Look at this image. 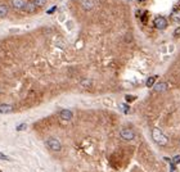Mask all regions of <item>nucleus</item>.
<instances>
[{"mask_svg": "<svg viewBox=\"0 0 180 172\" xmlns=\"http://www.w3.org/2000/svg\"><path fill=\"white\" fill-rule=\"evenodd\" d=\"M25 5H26L25 0H12V7L16 11H21V9L25 8Z\"/></svg>", "mask_w": 180, "mask_h": 172, "instance_id": "6e6552de", "label": "nucleus"}, {"mask_svg": "<svg viewBox=\"0 0 180 172\" xmlns=\"http://www.w3.org/2000/svg\"><path fill=\"white\" fill-rule=\"evenodd\" d=\"M0 159H2V161H9V162H11V161H12V157H9V155H7V154H4V153L0 152Z\"/></svg>", "mask_w": 180, "mask_h": 172, "instance_id": "dca6fc26", "label": "nucleus"}, {"mask_svg": "<svg viewBox=\"0 0 180 172\" xmlns=\"http://www.w3.org/2000/svg\"><path fill=\"white\" fill-rule=\"evenodd\" d=\"M152 139L154 143H157V144L161 146L167 145V143H169V137L165 135L159 128H153L152 130Z\"/></svg>", "mask_w": 180, "mask_h": 172, "instance_id": "f257e3e1", "label": "nucleus"}, {"mask_svg": "<svg viewBox=\"0 0 180 172\" xmlns=\"http://www.w3.org/2000/svg\"><path fill=\"white\" fill-rule=\"evenodd\" d=\"M156 76H152V77H149L147 80V82H145V85H147V88H152V86H154V82H156Z\"/></svg>", "mask_w": 180, "mask_h": 172, "instance_id": "ddd939ff", "label": "nucleus"}, {"mask_svg": "<svg viewBox=\"0 0 180 172\" xmlns=\"http://www.w3.org/2000/svg\"><path fill=\"white\" fill-rule=\"evenodd\" d=\"M174 36H175V37H178V36H180V27H178L176 30H175V32H174Z\"/></svg>", "mask_w": 180, "mask_h": 172, "instance_id": "aec40b11", "label": "nucleus"}, {"mask_svg": "<svg viewBox=\"0 0 180 172\" xmlns=\"http://www.w3.org/2000/svg\"><path fill=\"white\" fill-rule=\"evenodd\" d=\"M169 88V84L167 82H159V84H156L154 85V91H157V93H163V91H166Z\"/></svg>", "mask_w": 180, "mask_h": 172, "instance_id": "1a4fd4ad", "label": "nucleus"}, {"mask_svg": "<svg viewBox=\"0 0 180 172\" xmlns=\"http://www.w3.org/2000/svg\"><path fill=\"white\" fill-rule=\"evenodd\" d=\"M135 97H129V95H126V100H134Z\"/></svg>", "mask_w": 180, "mask_h": 172, "instance_id": "5701e85b", "label": "nucleus"}, {"mask_svg": "<svg viewBox=\"0 0 180 172\" xmlns=\"http://www.w3.org/2000/svg\"><path fill=\"white\" fill-rule=\"evenodd\" d=\"M120 135H121V137H122L124 140H126V141H131L135 137V132L131 130V128H122L121 130V132H120Z\"/></svg>", "mask_w": 180, "mask_h": 172, "instance_id": "7ed1b4c3", "label": "nucleus"}, {"mask_svg": "<svg viewBox=\"0 0 180 172\" xmlns=\"http://www.w3.org/2000/svg\"><path fill=\"white\" fill-rule=\"evenodd\" d=\"M45 143H46L48 148H49L52 152H59L61 148H62L61 141L58 140V139H55V137H49V139H48Z\"/></svg>", "mask_w": 180, "mask_h": 172, "instance_id": "f03ea898", "label": "nucleus"}, {"mask_svg": "<svg viewBox=\"0 0 180 172\" xmlns=\"http://www.w3.org/2000/svg\"><path fill=\"white\" fill-rule=\"evenodd\" d=\"M36 9H37V7L33 2H26V5H25V8H23V11H25L26 13H35Z\"/></svg>", "mask_w": 180, "mask_h": 172, "instance_id": "0eeeda50", "label": "nucleus"}, {"mask_svg": "<svg viewBox=\"0 0 180 172\" xmlns=\"http://www.w3.org/2000/svg\"><path fill=\"white\" fill-rule=\"evenodd\" d=\"M59 117L62 121H65V122H68L72 119V117H74V113H72L70 109H63V111L59 112Z\"/></svg>", "mask_w": 180, "mask_h": 172, "instance_id": "39448f33", "label": "nucleus"}, {"mask_svg": "<svg viewBox=\"0 0 180 172\" xmlns=\"http://www.w3.org/2000/svg\"><path fill=\"white\" fill-rule=\"evenodd\" d=\"M33 3L36 4V7L39 8V7H44L45 4L48 3V0H33Z\"/></svg>", "mask_w": 180, "mask_h": 172, "instance_id": "4468645a", "label": "nucleus"}, {"mask_svg": "<svg viewBox=\"0 0 180 172\" xmlns=\"http://www.w3.org/2000/svg\"><path fill=\"white\" fill-rule=\"evenodd\" d=\"M14 111V107L12 106V104H0V114H9L12 113Z\"/></svg>", "mask_w": 180, "mask_h": 172, "instance_id": "423d86ee", "label": "nucleus"}, {"mask_svg": "<svg viewBox=\"0 0 180 172\" xmlns=\"http://www.w3.org/2000/svg\"><path fill=\"white\" fill-rule=\"evenodd\" d=\"M120 108L122 109V112H124V113H129V111H130V107L128 106V104H121Z\"/></svg>", "mask_w": 180, "mask_h": 172, "instance_id": "f3484780", "label": "nucleus"}, {"mask_svg": "<svg viewBox=\"0 0 180 172\" xmlns=\"http://www.w3.org/2000/svg\"><path fill=\"white\" fill-rule=\"evenodd\" d=\"M81 5H82V8H84L85 11H90V9H93L94 3H93V0H82Z\"/></svg>", "mask_w": 180, "mask_h": 172, "instance_id": "9d476101", "label": "nucleus"}, {"mask_svg": "<svg viewBox=\"0 0 180 172\" xmlns=\"http://www.w3.org/2000/svg\"><path fill=\"white\" fill-rule=\"evenodd\" d=\"M171 21L174 23H180V11H176L171 14Z\"/></svg>", "mask_w": 180, "mask_h": 172, "instance_id": "9b49d317", "label": "nucleus"}, {"mask_svg": "<svg viewBox=\"0 0 180 172\" xmlns=\"http://www.w3.org/2000/svg\"><path fill=\"white\" fill-rule=\"evenodd\" d=\"M8 14V7L4 5V4H0V18L7 17Z\"/></svg>", "mask_w": 180, "mask_h": 172, "instance_id": "f8f14e48", "label": "nucleus"}, {"mask_svg": "<svg viewBox=\"0 0 180 172\" xmlns=\"http://www.w3.org/2000/svg\"><path fill=\"white\" fill-rule=\"evenodd\" d=\"M154 27L157 30H165L167 27V21L165 17H157L154 20Z\"/></svg>", "mask_w": 180, "mask_h": 172, "instance_id": "20e7f679", "label": "nucleus"}, {"mask_svg": "<svg viewBox=\"0 0 180 172\" xmlns=\"http://www.w3.org/2000/svg\"><path fill=\"white\" fill-rule=\"evenodd\" d=\"M55 9H57V7H53V8H50L49 11H48V14H53V12H54Z\"/></svg>", "mask_w": 180, "mask_h": 172, "instance_id": "4be33fe9", "label": "nucleus"}, {"mask_svg": "<svg viewBox=\"0 0 180 172\" xmlns=\"http://www.w3.org/2000/svg\"><path fill=\"white\" fill-rule=\"evenodd\" d=\"M170 172H178L176 168H175V164H171V166H170Z\"/></svg>", "mask_w": 180, "mask_h": 172, "instance_id": "412c9836", "label": "nucleus"}, {"mask_svg": "<svg viewBox=\"0 0 180 172\" xmlns=\"http://www.w3.org/2000/svg\"><path fill=\"white\" fill-rule=\"evenodd\" d=\"M80 85L82 86V88H89V86L91 85V81L90 80H82L80 82Z\"/></svg>", "mask_w": 180, "mask_h": 172, "instance_id": "2eb2a0df", "label": "nucleus"}, {"mask_svg": "<svg viewBox=\"0 0 180 172\" xmlns=\"http://www.w3.org/2000/svg\"><path fill=\"white\" fill-rule=\"evenodd\" d=\"M26 128H27L26 123H21V125L17 126V131H22V130H26Z\"/></svg>", "mask_w": 180, "mask_h": 172, "instance_id": "6ab92c4d", "label": "nucleus"}, {"mask_svg": "<svg viewBox=\"0 0 180 172\" xmlns=\"http://www.w3.org/2000/svg\"><path fill=\"white\" fill-rule=\"evenodd\" d=\"M178 163H180V155H175L171 159V164H178Z\"/></svg>", "mask_w": 180, "mask_h": 172, "instance_id": "a211bd4d", "label": "nucleus"}]
</instances>
